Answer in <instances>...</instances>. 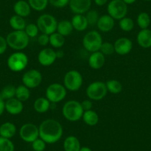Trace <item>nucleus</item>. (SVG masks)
I'll use <instances>...</instances> for the list:
<instances>
[{"label": "nucleus", "instance_id": "nucleus-1", "mask_svg": "<svg viewBox=\"0 0 151 151\" xmlns=\"http://www.w3.org/2000/svg\"><path fill=\"white\" fill-rule=\"evenodd\" d=\"M40 138L47 144H54L59 141L63 135V127L58 121L48 119L40 124L39 127Z\"/></svg>", "mask_w": 151, "mask_h": 151}, {"label": "nucleus", "instance_id": "nucleus-2", "mask_svg": "<svg viewBox=\"0 0 151 151\" xmlns=\"http://www.w3.org/2000/svg\"><path fill=\"white\" fill-rule=\"evenodd\" d=\"M8 47L15 50H22L28 46L30 38L24 30H14L6 37Z\"/></svg>", "mask_w": 151, "mask_h": 151}, {"label": "nucleus", "instance_id": "nucleus-3", "mask_svg": "<svg viewBox=\"0 0 151 151\" xmlns=\"http://www.w3.org/2000/svg\"><path fill=\"white\" fill-rule=\"evenodd\" d=\"M84 110L80 102L76 100H70L62 107V115L70 122H77L82 118Z\"/></svg>", "mask_w": 151, "mask_h": 151}, {"label": "nucleus", "instance_id": "nucleus-4", "mask_svg": "<svg viewBox=\"0 0 151 151\" xmlns=\"http://www.w3.org/2000/svg\"><path fill=\"white\" fill-rule=\"evenodd\" d=\"M36 25L42 33L50 35L56 31L58 22L53 15L45 14L37 19Z\"/></svg>", "mask_w": 151, "mask_h": 151}, {"label": "nucleus", "instance_id": "nucleus-5", "mask_svg": "<svg viewBox=\"0 0 151 151\" xmlns=\"http://www.w3.org/2000/svg\"><path fill=\"white\" fill-rule=\"evenodd\" d=\"M103 43L102 37L96 30H91L85 35L82 40V45L85 49L91 53L99 51Z\"/></svg>", "mask_w": 151, "mask_h": 151}, {"label": "nucleus", "instance_id": "nucleus-6", "mask_svg": "<svg viewBox=\"0 0 151 151\" xmlns=\"http://www.w3.org/2000/svg\"><path fill=\"white\" fill-rule=\"evenodd\" d=\"M8 67L13 72H21L28 65V57L22 52H16L8 57L7 61Z\"/></svg>", "mask_w": 151, "mask_h": 151}, {"label": "nucleus", "instance_id": "nucleus-7", "mask_svg": "<svg viewBox=\"0 0 151 151\" xmlns=\"http://www.w3.org/2000/svg\"><path fill=\"white\" fill-rule=\"evenodd\" d=\"M83 83V78L79 71L71 70L64 76V86L70 91H77Z\"/></svg>", "mask_w": 151, "mask_h": 151}, {"label": "nucleus", "instance_id": "nucleus-8", "mask_svg": "<svg viewBox=\"0 0 151 151\" xmlns=\"http://www.w3.org/2000/svg\"><path fill=\"white\" fill-rule=\"evenodd\" d=\"M107 11L113 19L120 20L127 16L128 8L122 0H111L107 5Z\"/></svg>", "mask_w": 151, "mask_h": 151}, {"label": "nucleus", "instance_id": "nucleus-9", "mask_svg": "<svg viewBox=\"0 0 151 151\" xmlns=\"http://www.w3.org/2000/svg\"><path fill=\"white\" fill-rule=\"evenodd\" d=\"M107 93V89L104 82L96 81L88 86L86 89V95L88 99L93 101H99L103 99Z\"/></svg>", "mask_w": 151, "mask_h": 151}, {"label": "nucleus", "instance_id": "nucleus-10", "mask_svg": "<svg viewBox=\"0 0 151 151\" xmlns=\"http://www.w3.org/2000/svg\"><path fill=\"white\" fill-rule=\"evenodd\" d=\"M45 94L50 103H58L66 97L67 89L61 84L53 83L47 87Z\"/></svg>", "mask_w": 151, "mask_h": 151}, {"label": "nucleus", "instance_id": "nucleus-11", "mask_svg": "<svg viewBox=\"0 0 151 151\" xmlns=\"http://www.w3.org/2000/svg\"><path fill=\"white\" fill-rule=\"evenodd\" d=\"M22 83L29 89H33L40 86L42 81V76L40 71L36 69H30L26 71L22 78Z\"/></svg>", "mask_w": 151, "mask_h": 151}, {"label": "nucleus", "instance_id": "nucleus-12", "mask_svg": "<svg viewBox=\"0 0 151 151\" xmlns=\"http://www.w3.org/2000/svg\"><path fill=\"white\" fill-rule=\"evenodd\" d=\"M19 136L24 142L32 143L40 138L39 127L33 123H26L20 128Z\"/></svg>", "mask_w": 151, "mask_h": 151}, {"label": "nucleus", "instance_id": "nucleus-13", "mask_svg": "<svg viewBox=\"0 0 151 151\" xmlns=\"http://www.w3.org/2000/svg\"><path fill=\"white\" fill-rule=\"evenodd\" d=\"M56 53L54 50L50 47L44 48L39 53L37 59L39 63L44 67H49L56 60Z\"/></svg>", "mask_w": 151, "mask_h": 151}, {"label": "nucleus", "instance_id": "nucleus-14", "mask_svg": "<svg viewBox=\"0 0 151 151\" xmlns=\"http://www.w3.org/2000/svg\"><path fill=\"white\" fill-rule=\"evenodd\" d=\"M91 0H70V9L74 14H86L91 7Z\"/></svg>", "mask_w": 151, "mask_h": 151}, {"label": "nucleus", "instance_id": "nucleus-15", "mask_svg": "<svg viewBox=\"0 0 151 151\" xmlns=\"http://www.w3.org/2000/svg\"><path fill=\"white\" fill-rule=\"evenodd\" d=\"M113 45L115 49V53L121 56L128 54L133 48L132 41L130 39L126 37H121L118 39L113 44Z\"/></svg>", "mask_w": 151, "mask_h": 151}, {"label": "nucleus", "instance_id": "nucleus-16", "mask_svg": "<svg viewBox=\"0 0 151 151\" xmlns=\"http://www.w3.org/2000/svg\"><path fill=\"white\" fill-rule=\"evenodd\" d=\"M5 110L11 115H19L23 111L24 106L22 101L17 99V98H12L5 101Z\"/></svg>", "mask_w": 151, "mask_h": 151}, {"label": "nucleus", "instance_id": "nucleus-17", "mask_svg": "<svg viewBox=\"0 0 151 151\" xmlns=\"http://www.w3.org/2000/svg\"><path fill=\"white\" fill-rule=\"evenodd\" d=\"M115 25V19H113L110 15L105 14L99 17L96 26L99 30L101 32H109L113 30Z\"/></svg>", "mask_w": 151, "mask_h": 151}, {"label": "nucleus", "instance_id": "nucleus-18", "mask_svg": "<svg viewBox=\"0 0 151 151\" xmlns=\"http://www.w3.org/2000/svg\"><path fill=\"white\" fill-rule=\"evenodd\" d=\"M105 63V56L100 51L91 53L88 59V65L92 69L98 70L102 68Z\"/></svg>", "mask_w": 151, "mask_h": 151}, {"label": "nucleus", "instance_id": "nucleus-19", "mask_svg": "<svg viewBox=\"0 0 151 151\" xmlns=\"http://www.w3.org/2000/svg\"><path fill=\"white\" fill-rule=\"evenodd\" d=\"M136 40L140 47L143 48L151 47V30L148 28L141 30L138 33Z\"/></svg>", "mask_w": 151, "mask_h": 151}, {"label": "nucleus", "instance_id": "nucleus-20", "mask_svg": "<svg viewBox=\"0 0 151 151\" xmlns=\"http://www.w3.org/2000/svg\"><path fill=\"white\" fill-rule=\"evenodd\" d=\"M14 11L16 15H18L19 17H27L31 13V8L27 2L24 0H19L14 4Z\"/></svg>", "mask_w": 151, "mask_h": 151}, {"label": "nucleus", "instance_id": "nucleus-21", "mask_svg": "<svg viewBox=\"0 0 151 151\" xmlns=\"http://www.w3.org/2000/svg\"><path fill=\"white\" fill-rule=\"evenodd\" d=\"M70 22L73 29L77 31H84L88 26L86 17L83 14H75Z\"/></svg>", "mask_w": 151, "mask_h": 151}, {"label": "nucleus", "instance_id": "nucleus-22", "mask_svg": "<svg viewBox=\"0 0 151 151\" xmlns=\"http://www.w3.org/2000/svg\"><path fill=\"white\" fill-rule=\"evenodd\" d=\"M17 133V127L12 122H5L0 126V136L11 139Z\"/></svg>", "mask_w": 151, "mask_h": 151}, {"label": "nucleus", "instance_id": "nucleus-23", "mask_svg": "<svg viewBox=\"0 0 151 151\" xmlns=\"http://www.w3.org/2000/svg\"><path fill=\"white\" fill-rule=\"evenodd\" d=\"M63 147L65 151H79L81 144L77 137L69 136L64 141Z\"/></svg>", "mask_w": 151, "mask_h": 151}, {"label": "nucleus", "instance_id": "nucleus-24", "mask_svg": "<svg viewBox=\"0 0 151 151\" xmlns=\"http://www.w3.org/2000/svg\"><path fill=\"white\" fill-rule=\"evenodd\" d=\"M50 107V101L46 97H40L36 99L33 104V108L37 113H45L48 111Z\"/></svg>", "mask_w": 151, "mask_h": 151}, {"label": "nucleus", "instance_id": "nucleus-25", "mask_svg": "<svg viewBox=\"0 0 151 151\" xmlns=\"http://www.w3.org/2000/svg\"><path fill=\"white\" fill-rule=\"evenodd\" d=\"M82 119L84 122L88 126H95L96 125L99 121V117L97 113L93 110L84 111L82 115Z\"/></svg>", "mask_w": 151, "mask_h": 151}, {"label": "nucleus", "instance_id": "nucleus-26", "mask_svg": "<svg viewBox=\"0 0 151 151\" xmlns=\"http://www.w3.org/2000/svg\"><path fill=\"white\" fill-rule=\"evenodd\" d=\"M73 27L72 23L69 20H62L58 22L57 29L56 31L63 36H68L71 34L73 32Z\"/></svg>", "mask_w": 151, "mask_h": 151}, {"label": "nucleus", "instance_id": "nucleus-27", "mask_svg": "<svg viewBox=\"0 0 151 151\" xmlns=\"http://www.w3.org/2000/svg\"><path fill=\"white\" fill-rule=\"evenodd\" d=\"M9 24L14 30H24L26 27L25 20L23 17L18 15H14L9 20Z\"/></svg>", "mask_w": 151, "mask_h": 151}, {"label": "nucleus", "instance_id": "nucleus-28", "mask_svg": "<svg viewBox=\"0 0 151 151\" xmlns=\"http://www.w3.org/2000/svg\"><path fill=\"white\" fill-rule=\"evenodd\" d=\"M65 36H62L57 32L49 35V44L55 48H60L65 45Z\"/></svg>", "mask_w": 151, "mask_h": 151}, {"label": "nucleus", "instance_id": "nucleus-29", "mask_svg": "<svg viewBox=\"0 0 151 151\" xmlns=\"http://www.w3.org/2000/svg\"><path fill=\"white\" fill-rule=\"evenodd\" d=\"M107 92H110L113 94H119L122 91V84L116 79H110L106 82Z\"/></svg>", "mask_w": 151, "mask_h": 151}, {"label": "nucleus", "instance_id": "nucleus-30", "mask_svg": "<svg viewBox=\"0 0 151 151\" xmlns=\"http://www.w3.org/2000/svg\"><path fill=\"white\" fill-rule=\"evenodd\" d=\"M16 98L21 101H26L30 96V89L24 85H19L16 88Z\"/></svg>", "mask_w": 151, "mask_h": 151}, {"label": "nucleus", "instance_id": "nucleus-31", "mask_svg": "<svg viewBox=\"0 0 151 151\" xmlns=\"http://www.w3.org/2000/svg\"><path fill=\"white\" fill-rule=\"evenodd\" d=\"M136 22H137L138 25L140 27L141 30H142V29L148 28V27L150 24L151 19L150 15L147 13L142 12L138 15Z\"/></svg>", "mask_w": 151, "mask_h": 151}, {"label": "nucleus", "instance_id": "nucleus-32", "mask_svg": "<svg viewBox=\"0 0 151 151\" xmlns=\"http://www.w3.org/2000/svg\"><path fill=\"white\" fill-rule=\"evenodd\" d=\"M31 9L36 11H42L48 5V0H27Z\"/></svg>", "mask_w": 151, "mask_h": 151}, {"label": "nucleus", "instance_id": "nucleus-33", "mask_svg": "<svg viewBox=\"0 0 151 151\" xmlns=\"http://www.w3.org/2000/svg\"><path fill=\"white\" fill-rule=\"evenodd\" d=\"M16 88H17L14 85H7L0 92V97L4 100L14 98L16 95Z\"/></svg>", "mask_w": 151, "mask_h": 151}, {"label": "nucleus", "instance_id": "nucleus-34", "mask_svg": "<svg viewBox=\"0 0 151 151\" xmlns=\"http://www.w3.org/2000/svg\"><path fill=\"white\" fill-rule=\"evenodd\" d=\"M119 25L122 30L124 32H130L134 28V22L131 18L129 17H124L119 20Z\"/></svg>", "mask_w": 151, "mask_h": 151}, {"label": "nucleus", "instance_id": "nucleus-35", "mask_svg": "<svg viewBox=\"0 0 151 151\" xmlns=\"http://www.w3.org/2000/svg\"><path fill=\"white\" fill-rule=\"evenodd\" d=\"M15 147L11 139L0 136V151H14Z\"/></svg>", "mask_w": 151, "mask_h": 151}, {"label": "nucleus", "instance_id": "nucleus-36", "mask_svg": "<svg viewBox=\"0 0 151 151\" xmlns=\"http://www.w3.org/2000/svg\"><path fill=\"white\" fill-rule=\"evenodd\" d=\"M85 17L88 21V25H96L97 22L99 19V13L96 10H89L86 13Z\"/></svg>", "mask_w": 151, "mask_h": 151}, {"label": "nucleus", "instance_id": "nucleus-37", "mask_svg": "<svg viewBox=\"0 0 151 151\" xmlns=\"http://www.w3.org/2000/svg\"><path fill=\"white\" fill-rule=\"evenodd\" d=\"M24 30L29 38H34L37 36L39 31H40L38 26L33 23H30V24H27Z\"/></svg>", "mask_w": 151, "mask_h": 151}, {"label": "nucleus", "instance_id": "nucleus-38", "mask_svg": "<svg viewBox=\"0 0 151 151\" xmlns=\"http://www.w3.org/2000/svg\"><path fill=\"white\" fill-rule=\"evenodd\" d=\"M99 51L104 56H110L113 53H115V49H114V45L110 42H103L101 44V47H100Z\"/></svg>", "mask_w": 151, "mask_h": 151}, {"label": "nucleus", "instance_id": "nucleus-39", "mask_svg": "<svg viewBox=\"0 0 151 151\" xmlns=\"http://www.w3.org/2000/svg\"><path fill=\"white\" fill-rule=\"evenodd\" d=\"M46 144L41 138H38L31 143L32 148L34 151H44L46 148Z\"/></svg>", "mask_w": 151, "mask_h": 151}, {"label": "nucleus", "instance_id": "nucleus-40", "mask_svg": "<svg viewBox=\"0 0 151 151\" xmlns=\"http://www.w3.org/2000/svg\"><path fill=\"white\" fill-rule=\"evenodd\" d=\"M49 4L57 8H62L69 4L70 0H48Z\"/></svg>", "mask_w": 151, "mask_h": 151}, {"label": "nucleus", "instance_id": "nucleus-41", "mask_svg": "<svg viewBox=\"0 0 151 151\" xmlns=\"http://www.w3.org/2000/svg\"><path fill=\"white\" fill-rule=\"evenodd\" d=\"M38 43L42 46H46L49 44V35L42 33L38 37Z\"/></svg>", "mask_w": 151, "mask_h": 151}, {"label": "nucleus", "instance_id": "nucleus-42", "mask_svg": "<svg viewBox=\"0 0 151 151\" xmlns=\"http://www.w3.org/2000/svg\"><path fill=\"white\" fill-rule=\"evenodd\" d=\"M8 45L7 43V40L3 36H0V55L3 54L6 51Z\"/></svg>", "mask_w": 151, "mask_h": 151}, {"label": "nucleus", "instance_id": "nucleus-43", "mask_svg": "<svg viewBox=\"0 0 151 151\" xmlns=\"http://www.w3.org/2000/svg\"><path fill=\"white\" fill-rule=\"evenodd\" d=\"M82 104V107L84 111H87V110H92L93 107V103L91 99H85L81 103Z\"/></svg>", "mask_w": 151, "mask_h": 151}, {"label": "nucleus", "instance_id": "nucleus-44", "mask_svg": "<svg viewBox=\"0 0 151 151\" xmlns=\"http://www.w3.org/2000/svg\"><path fill=\"white\" fill-rule=\"evenodd\" d=\"M5 102L4 101V99H2L1 97H0V116H2V113H4L5 110Z\"/></svg>", "mask_w": 151, "mask_h": 151}, {"label": "nucleus", "instance_id": "nucleus-45", "mask_svg": "<svg viewBox=\"0 0 151 151\" xmlns=\"http://www.w3.org/2000/svg\"><path fill=\"white\" fill-rule=\"evenodd\" d=\"M108 0H94V2H95L96 5L97 6H104V5H106Z\"/></svg>", "mask_w": 151, "mask_h": 151}, {"label": "nucleus", "instance_id": "nucleus-46", "mask_svg": "<svg viewBox=\"0 0 151 151\" xmlns=\"http://www.w3.org/2000/svg\"><path fill=\"white\" fill-rule=\"evenodd\" d=\"M56 53L57 59H61V58L63 57L64 55H65V53H64V52L62 51V50H58V51H56Z\"/></svg>", "mask_w": 151, "mask_h": 151}, {"label": "nucleus", "instance_id": "nucleus-47", "mask_svg": "<svg viewBox=\"0 0 151 151\" xmlns=\"http://www.w3.org/2000/svg\"><path fill=\"white\" fill-rule=\"evenodd\" d=\"M123 2L126 4V5H132V4L135 3L137 0H122Z\"/></svg>", "mask_w": 151, "mask_h": 151}, {"label": "nucleus", "instance_id": "nucleus-48", "mask_svg": "<svg viewBox=\"0 0 151 151\" xmlns=\"http://www.w3.org/2000/svg\"><path fill=\"white\" fill-rule=\"evenodd\" d=\"M79 151H92V150H91L90 147H88L84 146V147H81Z\"/></svg>", "mask_w": 151, "mask_h": 151}, {"label": "nucleus", "instance_id": "nucleus-49", "mask_svg": "<svg viewBox=\"0 0 151 151\" xmlns=\"http://www.w3.org/2000/svg\"><path fill=\"white\" fill-rule=\"evenodd\" d=\"M143 1H145V2H149V1H151V0H143Z\"/></svg>", "mask_w": 151, "mask_h": 151}]
</instances>
